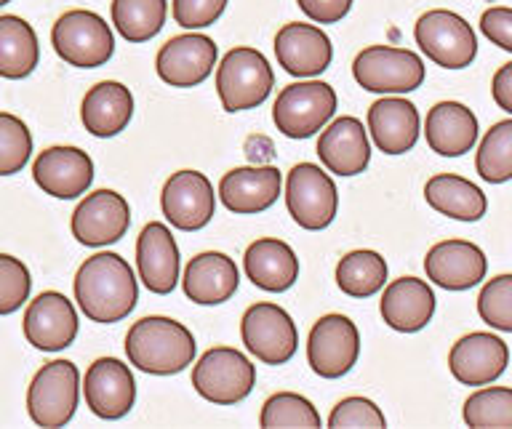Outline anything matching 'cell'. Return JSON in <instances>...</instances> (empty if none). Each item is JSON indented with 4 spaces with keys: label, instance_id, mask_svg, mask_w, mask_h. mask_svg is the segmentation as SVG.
<instances>
[{
    "label": "cell",
    "instance_id": "1",
    "mask_svg": "<svg viewBox=\"0 0 512 429\" xmlns=\"http://www.w3.org/2000/svg\"><path fill=\"white\" fill-rule=\"evenodd\" d=\"M75 299L80 312L94 323L126 320L139 299V286L131 264L112 251L88 256L75 275Z\"/></svg>",
    "mask_w": 512,
    "mask_h": 429
},
{
    "label": "cell",
    "instance_id": "2",
    "mask_svg": "<svg viewBox=\"0 0 512 429\" xmlns=\"http://www.w3.org/2000/svg\"><path fill=\"white\" fill-rule=\"evenodd\" d=\"M195 336L179 320L142 318L128 328L126 355L128 363L144 374L174 376L195 363Z\"/></svg>",
    "mask_w": 512,
    "mask_h": 429
},
{
    "label": "cell",
    "instance_id": "3",
    "mask_svg": "<svg viewBox=\"0 0 512 429\" xmlns=\"http://www.w3.org/2000/svg\"><path fill=\"white\" fill-rule=\"evenodd\" d=\"M275 72L262 51L238 46L216 67V94L227 112L254 110L272 94Z\"/></svg>",
    "mask_w": 512,
    "mask_h": 429
},
{
    "label": "cell",
    "instance_id": "4",
    "mask_svg": "<svg viewBox=\"0 0 512 429\" xmlns=\"http://www.w3.org/2000/svg\"><path fill=\"white\" fill-rule=\"evenodd\" d=\"M51 43H54L56 56L64 59V64H72L80 70L102 67L115 54V38H112L110 24L86 8L64 11L54 22Z\"/></svg>",
    "mask_w": 512,
    "mask_h": 429
},
{
    "label": "cell",
    "instance_id": "5",
    "mask_svg": "<svg viewBox=\"0 0 512 429\" xmlns=\"http://www.w3.org/2000/svg\"><path fill=\"white\" fill-rule=\"evenodd\" d=\"M256 384L254 363L235 347H214L192 368V387L214 406H238Z\"/></svg>",
    "mask_w": 512,
    "mask_h": 429
},
{
    "label": "cell",
    "instance_id": "6",
    "mask_svg": "<svg viewBox=\"0 0 512 429\" xmlns=\"http://www.w3.org/2000/svg\"><path fill=\"white\" fill-rule=\"evenodd\" d=\"M80 371L72 360H51L32 376L27 414L38 427H64L78 411Z\"/></svg>",
    "mask_w": 512,
    "mask_h": 429
},
{
    "label": "cell",
    "instance_id": "7",
    "mask_svg": "<svg viewBox=\"0 0 512 429\" xmlns=\"http://www.w3.org/2000/svg\"><path fill=\"white\" fill-rule=\"evenodd\" d=\"M336 112V91L323 80L291 83L278 94L272 120L288 139H310L328 126Z\"/></svg>",
    "mask_w": 512,
    "mask_h": 429
},
{
    "label": "cell",
    "instance_id": "8",
    "mask_svg": "<svg viewBox=\"0 0 512 429\" xmlns=\"http://www.w3.org/2000/svg\"><path fill=\"white\" fill-rule=\"evenodd\" d=\"M414 38L422 54L443 70H464L478 56V38L470 22L448 8H432L419 16Z\"/></svg>",
    "mask_w": 512,
    "mask_h": 429
},
{
    "label": "cell",
    "instance_id": "9",
    "mask_svg": "<svg viewBox=\"0 0 512 429\" xmlns=\"http://www.w3.org/2000/svg\"><path fill=\"white\" fill-rule=\"evenodd\" d=\"M352 75L371 94H411L424 83V62L408 48L368 46L355 62Z\"/></svg>",
    "mask_w": 512,
    "mask_h": 429
},
{
    "label": "cell",
    "instance_id": "10",
    "mask_svg": "<svg viewBox=\"0 0 512 429\" xmlns=\"http://www.w3.org/2000/svg\"><path fill=\"white\" fill-rule=\"evenodd\" d=\"M240 339L259 363L283 366L296 355L299 331L283 307L272 302L251 304L240 320Z\"/></svg>",
    "mask_w": 512,
    "mask_h": 429
},
{
    "label": "cell",
    "instance_id": "11",
    "mask_svg": "<svg viewBox=\"0 0 512 429\" xmlns=\"http://www.w3.org/2000/svg\"><path fill=\"white\" fill-rule=\"evenodd\" d=\"M286 206L291 219L302 230H326L339 211V192L334 179L315 163H299L288 174Z\"/></svg>",
    "mask_w": 512,
    "mask_h": 429
},
{
    "label": "cell",
    "instance_id": "12",
    "mask_svg": "<svg viewBox=\"0 0 512 429\" xmlns=\"http://www.w3.org/2000/svg\"><path fill=\"white\" fill-rule=\"evenodd\" d=\"M360 358L358 326L347 315H323L307 339V363L320 379H342Z\"/></svg>",
    "mask_w": 512,
    "mask_h": 429
},
{
    "label": "cell",
    "instance_id": "13",
    "mask_svg": "<svg viewBox=\"0 0 512 429\" xmlns=\"http://www.w3.org/2000/svg\"><path fill=\"white\" fill-rule=\"evenodd\" d=\"M131 227L128 200L115 190L88 192L72 211L70 230L80 246L104 248L118 243Z\"/></svg>",
    "mask_w": 512,
    "mask_h": 429
},
{
    "label": "cell",
    "instance_id": "14",
    "mask_svg": "<svg viewBox=\"0 0 512 429\" xmlns=\"http://www.w3.org/2000/svg\"><path fill=\"white\" fill-rule=\"evenodd\" d=\"M160 208H163V216L174 230H203L216 214L214 184L208 182L206 174L192 171V168L176 171L163 187Z\"/></svg>",
    "mask_w": 512,
    "mask_h": 429
},
{
    "label": "cell",
    "instance_id": "15",
    "mask_svg": "<svg viewBox=\"0 0 512 429\" xmlns=\"http://www.w3.org/2000/svg\"><path fill=\"white\" fill-rule=\"evenodd\" d=\"M83 398L88 411L104 422L123 419L136 400V382L128 363L118 358L94 360L83 379Z\"/></svg>",
    "mask_w": 512,
    "mask_h": 429
},
{
    "label": "cell",
    "instance_id": "16",
    "mask_svg": "<svg viewBox=\"0 0 512 429\" xmlns=\"http://www.w3.org/2000/svg\"><path fill=\"white\" fill-rule=\"evenodd\" d=\"M24 339L40 352L67 350L78 336V312L59 291H43L32 299L22 320Z\"/></svg>",
    "mask_w": 512,
    "mask_h": 429
},
{
    "label": "cell",
    "instance_id": "17",
    "mask_svg": "<svg viewBox=\"0 0 512 429\" xmlns=\"http://www.w3.org/2000/svg\"><path fill=\"white\" fill-rule=\"evenodd\" d=\"M219 48L208 35H176L158 51L155 70L163 83L174 88H195L214 72Z\"/></svg>",
    "mask_w": 512,
    "mask_h": 429
},
{
    "label": "cell",
    "instance_id": "18",
    "mask_svg": "<svg viewBox=\"0 0 512 429\" xmlns=\"http://www.w3.org/2000/svg\"><path fill=\"white\" fill-rule=\"evenodd\" d=\"M510 350L504 339L486 331L462 336L448 352V371L464 387H486L507 371Z\"/></svg>",
    "mask_w": 512,
    "mask_h": 429
},
{
    "label": "cell",
    "instance_id": "19",
    "mask_svg": "<svg viewBox=\"0 0 512 429\" xmlns=\"http://www.w3.org/2000/svg\"><path fill=\"white\" fill-rule=\"evenodd\" d=\"M32 179L51 198H80L94 182V160L78 147H48L32 163Z\"/></svg>",
    "mask_w": 512,
    "mask_h": 429
},
{
    "label": "cell",
    "instance_id": "20",
    "mask_svg": "<svg viewBox=\"0 0 512 429\" xmlns=\"http://www.w3.org/2000/svg\"><path fill=\"white\" fill-rule=\"evenodd\" d=\"M424 272L446 291H470L486 278L488 259L470 240H443L424 256Z\"/></svg>",
    "mask_w": 512,
    "mask_h": 429
},
{
    "label": "cell",
    "instance_id": "21",
    "mask_svg": "<svg viewBox=\"0 0 512 429\" xmlns=\"http://www.w3.org/2000/svg\"><path fill=\"white\" fill-rule=\"evenodd\" d=\"M275 56L288 75L315 78L328 70V64L334 59V48L318 24L288 22L275 35Z\"/></svg>",
    "mask_w": 512,
    "mask_h": 429
},
{
    "label": "cell",
    "instance_id": "22",
    "mask_svg": "<svg viewBox=\"0 0 512 429\" xmlns=\"http://www.w3.org/2000/svg\"><path fill=\"white\" fill-rule=\"evenodd\" d=\"M318 158L326 171L336 176H358L368 168L371 144L363 123L352 115L336 118L318 139Z\"/></svg>",
    "mask_w": 512,
    "mask_h": 429
},
{
    "label": "cell",
    "instance_id": "23",
    "mask_svg": "<svg viewBox=\"0 0 512 429\" xmlns=\"http://www.w3.org/2000/svg\"><path fill=\"white\" fill-rule=\"evenodd\" d=\"M280 171L275 166L232 168L219 182V198L232 214H262L280 195Z\"/></svg>",
    "mask_w": 512,
    "mask_h": 429
},
{
    "label": "cell",
    "instance_id": "24",
    "mask_svg": "<svg viewBox=\"0 0 512 429\" xmlns=\"http://www.w3.org/2000/svg\"><path fill=\"white\" fill-rule=\"evenodd\" d=\"M368 131L384 155H403L414 150L422 134V120L414 102L400 96H384L368 107Z\"/></svg>",
    "mask_w": 512,
    "mask_h": 429
},
{
    "label": "cell",
    "instance_id": "25",
    "mask_svg": "<svg viewBox=\"0 0 512 429\" xmlns=\"http://www.w3.org/2000/svg\"><path fill=\"white\" fill-rule=\"evenodd\" d=\"M136 267L144 288L166 296L179 280V248L166 224L150 222L136 240Z\"/></svg>",
    "mask_w": 512,
    "mask_h": 429
},
{
    "label": "cell",
    "instance_id": "26",
    "mask_svg": "<svg viewBox=\"0 0 512 429\" xmlns=\"http://www.w3.org/2000/svg\"><path fill=\"white\" fill-rule=\"evenodd\" d=\"M382 320L398 334H416L422 331L435 315V294L422 278H398L384 288L379 302Z\"/></svg>",
    "mask_w": 512,
    "mask_h": 429
},
{
    "label": "cell",
    "instance_id": "27",
    "mask_svg": "<svg viewBox=\"0 0 512 429\" xmlns=\"http://www.w3.org/2000/svg\"><path fill=\"white\" fill-rule=\"evenodd\" d=\"M184 294L187 299L203 307L224 304L235 296L240 286L238 264L227 254L219 251H206V254L192 256L187 270H184Z\"/></svg>",
    "mask_w": 512,
    "mask_h": 429
},
{
    "label": "cell",
    "instance_id": "28",
    "mask_svg": "<svg viewBox=\"0 0 512 429\" xmlns=\"http://www.w3.org/2000/svg\"><path fill=\"white\" fill-rule=\"evenodd\" d=\"M134 118V94L118 80H102L86 91L80 104V120L91 136L110 139L128 128Z\"/></svg>",
    "mask_w": 512,
    "mask_h": 429
},
{
    "label": "cell",
    "instance_id": "29",
    "mask_svg": "<svg viewBox=\"0 0 512 429\" xmlns=\"http://www.w3.org/2000/svg\"><path fill=\"white\" fill-rule=\"evenodd\" d=\"M424 139L440 158H459L478 142V118L462 102H438L427 112Z\"/></svg>",
    "mask_w": 512,
    "mask_h": 429
},
{
    "label": "cell",
    "instance_id": "30",
    "mask_svg": "<svg viewBox=\"0 0 512 429\" xmlns=\"http://www.w3.org/2000/svg\"><path fill=\"white\" fill-rule=\"evenodd\" d=\"M246 275L256 288L267 294H283L299 278V256L286 240H254L246 251Z\"/></svg>",
    "mask_w": 512,
    "mask_h": 429
},
{
    "label": "cell",
    "instance_id": "31",
    "mask_svg": "<svg viewBox=\"0 0 512 429\" xmlns=\"http://www.w3.org/2000/svg\"><path fill=\"white\" fill-rule=\"evenodd\" d=\"M424 200L432 211L456 222H480L488 211L486 192L456 174H438L424 184Z\"/></svg>",
    "mask_w": 512,
    "mask_h": 429
},
{
    "label": "cell",
    "instance_id": "32",
    "mask_svg": "<svg viewBox=\"0 0 512 429\" xmlns=\"http://www.w3.org/2000/svg\"><path fill=\"white\" fill-rule=\"evenodd\" d=\"M40 62L38 35L22 16H0V78L22 80Z\"/></svg>",
    "mask_w": 512,
    "mask_h": 429
},
{
    "label": "cell",
    "instance_id": "33",
    "mask_svg": "<svg viewBox=\"0 0 512 429\" xmlns=\"http://www.w3.org/2000/svg\"><path fill=\"white\" fill-rule=\"evenodd\" d=\"M384 283H387V262L371 248L350 251L336 264V286L352 299H368L379 294Z\"/></svg>",
    "mask_w": 512,
    "mask_h": 429
},
{
    "label": "cell",
    "instance_id": "34",
    "mask_svg": "<svg viewBox=\"0 0 512 429\" xmlns=\"http://www.w3.org/2000/svg\"><path fill=\"white\" fill-rule=\"evenodd\" d=\"M168 16L166 0H112V24L128 43L155 38Z\"/></svg>",
    "mask_w": 512,
    "mask_h": 429
},
{
    "label": "cell",
    "instance_id": "35",
    "mask_svg": "<svg viewBox=\"0 0 512 429\" xmlns=\"http://www.w3.org/2000/svg\"><path fill=\"white\" fill-rule=\"evenodd\" d=\"M475 171L483 182L504 184L512 179V120L496 123L478 147Z\"/></svg>",
    "mask_w": 512,
    "mask_h": 429
},
{
    "label": "cell",
    "instance_id": "36",
    "mask_svg": "<svg viewBox=\"0 0 512 429\" xmlns=\"http://www.w3.org/2000/svg\"><path fill=\"white\" fill-rule=\"evenodd\" d=\"M462 419L475 429H512V387H483L470 395Z\"/></svg>",
    "mask_w": 512,
    "mask_h": 429
},
{
    "label": "cell",
    "instance_id": "37",
    "mask_svg": "<svg viewBox=\"0 0 512 429\" xmlns=\"http://www.w3.org/2000/svg\"><path fill=\"white\" fill-rule=\"evenodd\" d=\"M259 427L264 429H315L323 427L320 422L318 408L312 406L310 400L296 395V392H278L267 398L262 408V416H259Z\"/></svg>",
    "mask_w": 512,
    "mask_h": 429
},
{
    "label": "cell",
    "instance_id": "38",
    "mask_svg": "<svg viewBox=\"0 0 512 429\" xmlns=\"http://www.w3.org/2000/svg\"><path fill=\"white\" fill-rule=\"evenodd\" d=\"M32 155V134L22 118L0 112V176L19 174Z\"/></svg>",
    "mask_w": 512,
    "mask_h": 429
},
{
    "label": "cell",
    "instance_id": "39",
    "mask_svg": "<svg viewBox=\"0 0 512 429\" xmlns=\"http://www.w3.org/2000/svg\"><path fill=\"white\" fill-rule=\"evenodd\" d=\"M478 315L496 331L512 334V275H496L478 296Z\"/></svg>",
    "mask_w": 512,
    "mask_h": 429
},
{
    "label": "cell",
    "instance_id": "40",
    "mask_svg": "<svg viewBox=\"0 0 512 429\" xmlns=\"http://www.w3.org/2000/svg\"><path fill=\"white\" fill-rule=\"evenodd\" d=\"M32 278L27 264L11 254H0V318L22 310V304L30 299Z\"/></svg>",
    "mask_w": 512,
    "mask_h": 429
},
{
    "label": "cell",
    "instance_id": "41",
    "mask_svg": "<svg viewBox=\"0 0 512 429\" xmlns=\"http://www.w3.org/2000/svg\"><path fill=\"white\" fill-rule=\"evenodd\" d=\"M328 427L331 429H352V427H366V429H382L387 427L382 408L376 406L374 400L368 398H344L339 406L328 416Z\"/></svg>",
    "mask_w": 512,
    "mask_h": 429
},
{
    "label": "cell",
    "instance_id": "42",
    "mask_svg": "<svg viewBox=\"0 0 512 429\" xmlns=\"http://www.w3.org/2000/svg\"><path fill=\"white\" fill-rule=\"evenodd\" d=\"M224 8H227V0H174L171 14L184 30H200V27L214 24L224 14Z\"/></svg>",
    "mask_w": 512,
    "mask_h": 429
},
{
    "label": "cell",
    "instance_id": "43",
    "mask_svg": "<svg viewBox=\"0 0 512 429\" xmlns=\"http://www.w3.org/2000/svg\"><path fill=\"white\" fill-rule=\"evenodd\" d=\"M480 32L491 43H496V46L512 54V8L491 6L488 11H483V16H480Z\"/></svg>",
    "mask_w": 512,
    "mask_h": 429
},
{
    "label": "cell",
    "instance_id": "44",
    "mask_svg": "<svg viewBox=\"0 0 512 429\" xmlns=\"http://www.w3.org/2000/svg\"><path fill=\"white\" fill-rule=\"evenodd\" d=\"M296 3L310 22L318 24L342 22L352 8V0H296Z\"/></svg>",
    "mask_w": 512,
    "mask_h": 429
},
{
    "label": "cell",
    "instance_id": "45",
    "mask_svg": "<svg viewBox=\"0 0 512 429\" xmlns=\"http://www.w3.org/2000/svg\"><path fill=\"white\" fill-rule=\"evenodd\" d=\"M491 96H494L496 107H502L504 112L512 115V62L502 64L496 70L494 80H491Z\"/></svg>",
    "mask_w": 512,
    "mask_h": 429
},
{
    "label": "cell",
    "instance_id": "46",
    "mask_svg": "<svg viewBox=\"0 0 512 429\" xmlns=\"http://www.w3.org/2000/svg\"><path fill=\"white\" fill-rule=\"evenodd\" d=\"M6 3H11V0H0V6H6Z\"/></svg>",
    "mask_w": 512,
    "mask_h": 429
}]
</instances>
